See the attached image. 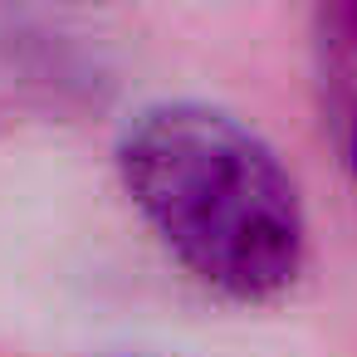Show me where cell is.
Returning <instances> with one entry per match:
<instances>
[{
  "label": "cell",
  "instance_id": "cell-1",
  "mask_svg": "<svg viewBox=\"0 0 357 357\" xmlns=\"http://www.w3.org/2000/svg\"><path fill=\"white\" fill-rule=\"evenodd\" d=\"M113 162L137 215L206 289L269 303L298 284L308 264L298 181L235 113L147 103L123 123Z\"/></svg>",
  "mask_w": 357,
  "mask_h": 357
},
{
  "label": "cell",
  "instance_id": "cell-2",
  "mask_svg": "<svg viewBox=\"0 0 357 357\" xmlns=\"http://www.w3.org/2000/svg\"><path fill=\"white\" fill-rule=\"evenodd\" d=\"M333 30H337V35H342V40H347V45L357 50V6L337 10V15H333Z\"/></svg>",
  "mask_w": 357,
  "mask_h": 357
},
{
  "label": "cell",
  "instance_id": "cell-3",
  "mask_svg": "<svg viewBox=\"0 0 357 357\" xmlns=\"http://www.w3.org/2000/svg\"><path fill=\"white\" fill-rule=\"evenodd\" d=\"M347 162H352V181H357V108H352V123H347Z\"/></svg>",
  "mask_w": 357,
  "mask_h": 357
}]
</instances>
